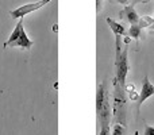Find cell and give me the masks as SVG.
<instances>
[{"label":"cell","instance_id":"7c38bea8","mask_svg":"<svg viewBox=\"0 0 154 135\" xmlns=\"http://www.w3.org/2000/svg\"><path fill=\"white\" fill-rule=\"evenodd\" d=\"M100 8H101V0H96V11H100Z\"/></svg>","mask_w":154,"mask_h":135},{"label":"cell","instance_id":"8992f818","mask_svg":"<svg viewBox=\"0 0 154 135\" xmlns=\"http://www.w3.org/2000/svg\"><path fill=\"white\" fill-rule=\"evenodd\" d=\"M119 15H120V18L125 19V20L128 22L130 24H137L139 22V18H141V16L137 14V11L134 10L133 5H127V7H125L119 12Z\"/></svg>","mask_w":154,"mask_h":135},{"label":"cell","instance_id":"ba28073f","mask_svg":"<svg viewBox=\"0 0 154 135\" xmlns=\"http://www.w3.org/2000/svg\"><path fill=\"white\" fill-rule=\"evenodd\" d=\"M142 35V27L139 26L138 23L137 24H131L130 29H128V37L134 38V39H139Z\"/></svg>","mask_w":154,"mask_h":135},{"label":"cell","instance_id":"7a4b0ae2","mask_svg":"<svg viewBox=\"0 0 154 135\" xmlns=\"http://www.w3.org/2000/svg\"><path fill=\"white\" fill-rule=\"evenodd\" d=\"M32 45H34V42L27 37L23 27V18H20L16 27L14 29L12 34L10 35L7 42L4 43V48H10L11 46V48H22V49H26V50H30L32 48Z\"/></svg>","mask_w":154,"mask_h":135},{"label":"cell","instance_id":"30bf717a","mask_svg":"<svg viewBox=\"0 0 154 135\" xmlns=\"http://www.w3.org/2000/svg\"><path fill=\"white\" fill-rule=\"evenodd\" d=\"M99 135H111V130H109V124L107 126H101L100 127V133Z\"/></svg>","mask_w":154,"mask_h":135},{"label":"cell","instance_id":"9c48e42d","mask_svg":"<svg viewBox=\"0 0 154 135\" xmlns=\"http://www.w3.org/2000/svg\"><path fill=\"white\" fill-rule=\"evenodd\" d=\"M111 135H125V126L119 124V123H115L114 127H112Z\"/></svg>","mask_w":154,"mask_h":135},{"label":"cell","instance_id":"52a82bcc","mask_svg":"<svg viewBox=\"0 0 154 135\" xmlns=\"http://www.w3.org/2000/svg\"><path fill=\"white\" fill-rule=\"evenodd\" d=\"M106 22L108 23L109 29L112 30V32L115 34V37H123V35H127L126 29L120 23H118L116 20H114V19H111V18H106Z\"/></svg>","mask_w":154,"mask_h":135},{"label":"cell","instance_id":"2e32d148","mask_svg":"<svg viewBox=\"0 0 154 135\" xmlns=\"http://www.w3.org/2000/svg\"><path fill=\"white\" fill-rule=\"evenodd\" d=\"M153 34H154V30H153Z\"/></svg>","mask_w":154,"mask_h":135},{"label":"cell","instance_id":"5b68a950","mask_svg":"<svg viewBox=\"0 0 154 135\" xmlns=\"http://www.w3.org/2000/svg\"><path fill=\"white\" fill-rule=\"evenodd\" d=\"M154 95V85L149 81V77H145L143 81H142V88L141 92H139V99H138V112L141 109V106L143 104L145 100H147L149 97H152Z\"/></svg>","mask_w":154,"mask_h":135},{"label":"cell","instance_id":"6da1fadb","mask_svg":"<svg viewBox=\"0 0 154 135\" xmlns=\"http://www.w3.org/2000/svg\"><path fill=\"white\" fill-rule=\"evenodd\" d=\"M114 84V95H112V115L114 122L119 124H126V93L125 88L119 84L116 78L112 81Z\"/></svg>","mask_w":154,"mask_h":135},{"label":"cell","instance_id":"5bb4252c","mask_svg":"<svg viewBox=\"0 0 154 135\" xmlns=\"http://www.w3.org/2000/svg\"><path fill=\"white\" fill-rule=\"evenodd\" d=\"M152 29H153V30H154V24H153V26H152Z\"/></svg>","mask_w":154,"mask_h":135},{"label":"cell","instance_id":"9a60e30c","mask_svg":"<svg viewBox=\"0 0 154 135\" xmlns=\"http://www.w3.org/2000/svg\"><path fill=\"white\" fill-rule=\"evenodd\" d=\"M153 20H154V16H153ZM153 24H154V23H153Z\"/></svg>","mask_w":154,"mask_h":135},{"label":"cell","instance_id":"277c9868","mask_svg":"<svg viewBox=\"0 0 154 135\" xmlns=\"http://www.w3.org/2000/svg\"><path fill=\"white\" fill-rule=\"evenodd\" d=\"M51 0H39V2H35V3H29V4H24V5H20V7L15 8V10L10 11V15L11 18H24L27 14L30 12H34V11L39 10L42 8L43 5L49 4Z\"/></svg>","mask_w":154,"mask_h":135},{"label":"cell","instance_id":"8fae6325","mask_svg":"<svg viewBox=\"0 0 154 135\" xmlns=\"http://www.w3.org/2000/svg\"><path fill=\"white\" fill-rule=\"evenodd\" d=\"M145 135H154V127L147 126V127L145 128Z\"/></svg>","mask_w":154,"mask_h":135},{"label":"cell","instance_id":"4fadbf2b","mask_svg":"<svg viewBox=\"0 0 154 135\" xmlns=\"http://www.w3.org/2000/svg\"><path fill=\"white\" fill-rule=\"evenodd\" d=\"M114 2H116V3H120V4H127L128 3V0H114Z\"/></svg>","mask_w":154,"mask_h":135},{"label":"cell","instance_id":"3957f363","mask_svg":"<svg viewBox=\"0 0 154 135\" xmlns=\"http://www.w3.org/2000/svg\"><path fill=\"white\" fill-rule=\"evenodd\" d=\"M115 66H116L115 78L119 81V84L123 88H126V77H127V73L130 70V65H128V58H127V48L123 49V50H116Z\"/></svg>","mask_w":154,"mask_h":135}]
</instances>
